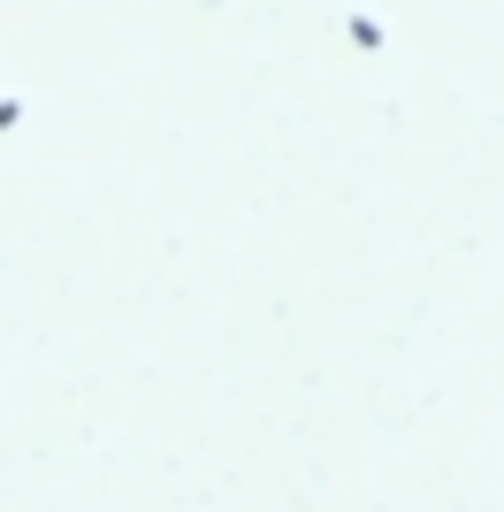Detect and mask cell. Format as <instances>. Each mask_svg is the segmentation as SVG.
Instances as JSON below:
<instances>
[{
  "mask_svg": "<svg viewBox=\"0 0 504 512\" xmlns=\"http://www.w3.org/2000/svg\"><path fill=\"white\" fill-rule=\"evenodd\" d=\"M16 123H23V100H0V138H8Z\"/></svg>",
  "mask_w": 504,
  "mask_h": 512,
  "instance_id": "7a4b0ae2",
  "label": "cell"
},
{
  "mask_svg": "<svg viewBox=\"0 0 504 512\" xmlns=\"http://www.w3.org/2000/svg\"><path fill=\"white\" fill-rule=\"evenodd\" d=\"M344 39H352L359 54H382V39H390V31H382L375 16H359V8H352V16H344Z\"/></svg>",
  "mask_w": 504,
  "mask_h": 512,
  "instance_id": "6da1fadb",
  "label": "cell"
}]
</instances>
